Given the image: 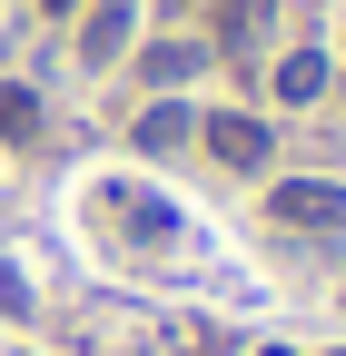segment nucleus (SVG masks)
<instances>
[{"label":"nucleus","mask_w":346,"mask_h":356,"mask_svg":"<svg viewBox=\"0 0 346 356\" xmlns=\"http://www.w3.org/2000/svg\"><path fill=\"white\" fill-rule=\"evenodd\" d=\"M267 218L297 238H346V178H277Z\"/></svg>","instance_id":"obj_1"},{"label":"nucleus","mask_w":346,"mask_h":356,"mask_svg":"<svg viewBox=\"0 0 346 356\" xmlns=\"http://www.w3.org/2000/svg\"><path fill=\"white\" fill-rule=\"evenodd\" d=\"M198 139H208V159H218V168H267V159H277L267 119H247V109H218V119H198Z\"/></svg>","instance_id":"obj_2"},{"label":"nucleus","mask_w":346,"mask_h":356,"mask_svg":"<svg viewBox=\"0 0 346 356\" xmlns=\"http://www.w3.org/2000/svg\"><path fill=\"white\" fill-rule=\"evenodd\" d=\"M267 30H277V0H218V20H208V50L247 60V50H257Z\"/></svg>","instance_id":"obj_3"},{"label":"nucleus","mask_w":346,"mask_h":356,"mask_svg":"<svg viewBox=\"0 0 346 356\" xmlns=\"http://www.w3.org/2000/svg\"><path fill=\"white\" fill-rule=\"evenodd\" d=\"M208 60H218L208 40H149V50H139V79H149V89H179V79H198Z\"/></svg>","instance_id":"obj_4"},{"label":"nucleus","mask_w":346,"mask_h":356,"mask_svg":"<svg viewBox=\"0 0 346 356\" xmlns=\"http://www.w3.org/2000/svg\"><path fill=\"white\" fill-rule=\"evenodd\" d=\"M129 139H139L149 159H168L179 139H198V109H179V99H149L139 119H129Z\"/></svg>","instance_id":"obj_5"},{"label":"nucleus","mask_w":346,"mask_h":356,"mask_svg":"<svg viewBox=\"0 0 346 356\" xmlns=\"http://www.w3.org/2000/svg\"><path fill=\"white\" fill-rule=\"evenodd\" d=\"M129 20H139V0H99V10H90V30H79V60H90V70H109V60L129 50Z\"/></svg>","instance_id":"obj_6"},{"label":"nucleus","mask_w":346,"mask_h":356,"mask_svg":"<svg viewBox=\"0 0 346 356\" xmlns=\"http://www.w3.org/2000/svg\"><path fill=\"white\" fill-rule=\"evenodd\" d=\"M327 79H336V70H327V50H287L267 89H277V99H287V109H307V99H327Z\"/></svg>","instance_id":"obj_7"},{"label":"nucleus","mask_w":346,"mask_h":356,"mask_svg":"<svg viewBox=\"0 0 346 356\" xmlns=\"http://www.w3.org/2000/svg\"><path fill=\"white\" fill-rule=\"evenodd\" d=\"M30 129H40V99L20 79H0V139H30Z\"/></svg>","instance_id":"obj_8"},{"label":"nucleus","mask_w":346,"mask_h":356,"mask_svg":"<svg viewBox=\"0 0 346 356\" xmlns=\"http://www.w3.org/2000/svg\"><path fill=\"white\" fill-rule=\"evenodd\" d=\"M40 10H50V20H69V10H79V0H40Z\"/></svg>","instance_id":"obj_9"},{"label":"nucleus","mask_w":346,"mask_h":356,"mask_svg":"<svg viewBox=\"0 0 346 356\" xmlns=\"http://www.w3.org/2000/svg\"><path fill=\"white\" fill-rule=\"evenodd\" d=\"M257 356H297V346H257Z\"/></svg>","instance_id":"obj_10"},{"label":"nucleus","mask_w":346,"mask_h":356,"mask_svg":"<svg viewBox=\"0 0 346 356\" xmlns=\"http://www.w3.org/2000/svg\"><path fill=\"white\" fill-rule=\"evenodd\" d=\"M336 356H346V346H336Z\"/></svg>","instance_id":"obj_11"}]
</instances>
